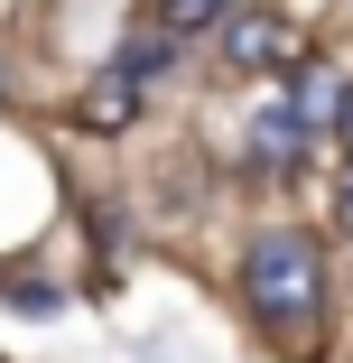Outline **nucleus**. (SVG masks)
I'll return each mask as SVG.
<instances>
[{"label": "nucleus", "instance_id": "1", "mask_svg": "<svg viewBox=\"0 0 353 363\" xmlns=\"http://www.w3.org/2000/svg\"><path fill=\"white\" fill-rule=\"evenodd\" d=\"M242 298L260 326H316L325 308V252L307 233H260L242 252Z\"/></svg>", "mask_w": 353, "mask_h": 363}, {"label": "nucleus", "instance_id": "2", "mask_svg": "<svg viewBox=\"0 0 353 363\" xmlns=\"http://www.w3.org/2000/svg\"><path fill=\"white\" fill-rule=\"evenodd\" d=\"M224 56L242 65V75H298V38H289V19H279V10H233Z\"/></svg>", "mask_w": 353, "mask_h": 363}, {"label": "nucleus", "instance_id": "3", "mask_svg": "<svg viewBox=\"0 0 353 363\" xmlns=\"http://www.w3.org/2000/svg\"><path fill=\"white\" fill-rule=\"evenodd\" d=\"M307 130H316V112H307L298 94L260 103V121H251V159H260V168H270V159H279V168H298V159H307Z\"/></svg>", "mask_w": 353, "mask_h": 363}, {"label": "nucleus", "instance_id": "4", "mask_svg": "<svg viewBox=\"0 0 353 363\" xmlns=\"http://www.w3.org/2000/svg\"><path fill=\"white\" fill-rule=\"evenodd\" d=\"M139 112V75H121V65H103V75L84 84V130H121Z\"/></svg>", "mask_w": 353, "mask_h": 363}, {"label": "nucleus", "instance_id": "5", "mask_svg": "<svg viewBox=\"0 0 353 363\" xmlns=\"http://www.w3.org/2000/svg\"><path fill=\"white\" fill-rule=\"evenodd\" d=\"M149 28L158 38H204V28H233V0H149Z\"/></svg>", "mask_w": 353, "mask_h": 363}, {"label": "nucleus", "instance_id": "6", "mask_svg": "<svg viewBox=\"0 0 353 363\" xmlns=\"http://www.w3.org/2000/svg\"><path fill=\"white\" fill-rule=\"evenodd\" d=\"M168 56H177V38H158V28H139V38H121V75H139V84H149V75H168Z\"/></svg>", "mask_w": 353, "mask_h": 363}, {"label": "nucleus", "instance_id": "7", "mask_svg": "<svg viewBox=\"0 0 353 363\" xmlns=\"http://www.w3.org/2000/svg\"><path fill=\"white\" fill-rule=\"evenodd\" d=\"M344 233H353V186H344Z\"/></svg>", "mask_w": 353, "mask_h": 363}, {"label": "nucleus", "instance_id": "8", "mask_svg": "<svg viewBox=\"0 0 353 363\" xmlns=\"http://www.w3.org/2000/svg\"><path fill=\"white\" fill-rule=\"evenodd\" d=\"M344 140H353V94H344Z\"/></svg>", "mask_w": 353, "mask_h": 363}, {"label": "nucleus", "instance_id": "9", "mask_svg": "<svg viewBox=\"0 0 353 363\" xmlns=\"http://www.w3.org/2000/svg\"><path fill=\"white\" fill-rule=\"evenodd\" d=\"M0 94H10V75H0Z\"/></svg>", "mask_w": 353, "mask_h": 363}]
</instances>
